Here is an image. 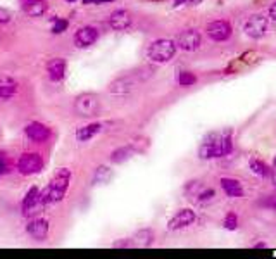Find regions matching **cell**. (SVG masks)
I'll list each match as a JSON object with an SVG mask.
<instances>
[{"mask_svg": "<svg viewBox=\"0 0 276 259\" xmlns=\"http://www.w3.org/2000/svg\"><path fill=\"white\" fill-rule=\"evenodd\" d=\"M221 189L224 190V194L228 195V197H244V187H242V183L238 182L235 178H221Z\"/></svg>", "mask_w": 276, "mask_h": 259, "instance_id": "obj_15", "label": "cell"}, {"mask_svg": "<svg viewBox=\"0 0 276 259\" xmlns=\"http://www.w3.org/2000/svg\"><path fill=\"white\" fill-rule=\"evenodd\" d=\"M99 109H100L99 97L94 94L79 95L76 102H74V111H76L79 116H83V118H91V116L97 114Z\"/></svg>", "mask_w": 276, "mask_h": 259, "instance_id": "obj_4", "label": "cell"}, {"mask_svg": "<svg viewBox=\"0 0 276 259\" xmlns=\"http://www.w3.org/2000/svg\"><path fill=\"white\" fill-rule=\"evenodd\" d=\"M273 164H274V168H276V157H274V161H273Z\"/></svg>", "mask_w": 276, "mask_h": 259, "instance_id": "obj_36", "label": "cell"}, {"mask_svg": "<svg viewBox=\"0 0 276 259\" xmlns=\"http://www.w3.org/2000/svg\"><path fill=\"white\" fill-rule=\"evenodd\" d=\"M267 14H269V18H271V19H274V21H276V2L269 7V12H267Z\"/></svg>", "mask_w": 276, "mask_h": 259, "instance_id": "obj_33", "label": "cell"}, {"mask_svg": "<svg viewBox=\"0 0 276 259\" xmlns=\"http://www.w3.org/2000/svg\"><path fill=\"white\" fill-rule=\"evenodd\" d=\"M233 142L229 132L226 133H212L209 139H206L200 145V157L202 159H212V157H224L232 152Z\"/></svg>", "mask_w": 276, "mask_h": 259, "instance_id": "obj_1", "label": "cell"}, {"mask_svg": "<svg viewBox=\"0 0 276 259\" xmlns=\"http://www.w3.org/2000/svg\"><path fill=\"white\" fill-rule=\"evenodd\" d=\"M41 166H43V159L36 152L23 154L18 161V169L21 175H35L41 169Z\"/></svg>", "mask_w": 276, "mask_h": 259, "instance_id": "obj_6", "label": "cell"}, {"mask_svg": "<svg viewBox=\"0 0 276 259\" xmlns=\"http://www.w3.org/2000/svg\"><path fill=\"white\" fill-rule=\"evenodd\" d=\"M149 2H166V0H149Z\"/></svg>", "mask_w": 276, "mask_h": 259, "instance_id": "obj_35", "label": "cell"}, {"mask_svg": "<svg viewBox=\"0 0 276 259\" xmlns=\"http://www.w3.org/2000/svg\"><path fill=\"white\" fill-rule=\"evenodd\" d=\"M69 23L68 19H56L54 21V26H52V33H56V35H59V33H64L68 30Z\"/></svg>", "mask_w": 276, "mask_h": 259, "instance_id": "obj_25", "label": "cell"}, {"mask_svg": "<svg viewBox=\"0 0 276 259\" xmlns=\"http://www.w3.org/2000/svg\"><path fill=\"white\" fill-rule=\"evenodd\" d=\"M133 149L131 147H121V149H116L114 152L111 154V161L112 162H123L126 161L129 156H131Z\"/></svg>", "mask_w": 276, "mask_h": 259, "instance_id": "obj_20", "label": "cell"}, {"mask_svg": "<svg viewBox=\"0 0 276 259\" xmlns=\"http://www.w3.org/2000/svg\"><path fill=\"white\" fill-rule=\"evenodd\" d=\"M100 130H102V124L100 123H90V124H86V126L78 128L76 139L79 142H88L90 139H94V137L97 135Z\"/></svg>", "mask_w": 276, "mask_h": 259, "instance_id": "obj_19", "label": "cell"}, {"mask_svg": "<svg viewBox=\"0 0 276 259\" xmlns=\"http://www.w3.org/2000/svg\"><path fill=\"white\" fill-rule=\"evenodd\" d=\"M109 2H114V0H83V4H109Z\"/></svg>", "mask_w": 276, "mask_h": 259, "instance_id": "obj_32", "label": "cell"}, {"mask_svg": "<svg viewBox=\"0 0 276 259\" xmlns=\"http://www.w3.org/2000/svg\"><path fill=\"white\" fill-rule=\"evenodd\" d=\"M18 92V83L11 76H0V99H11Z\"/></svg>", "mask_w": 276, "mask_h": 259, "instance_id": "obj_18", "label": "cell"}, {"mask_svg": "<svg viewBox=\"0 0 276 259\" xmlns=\"http://www.w3.org/2000/svg\"><path fill=\"white\" fill-rule=\"evenodd\" d=\"M176 41L168 40V38H159L156 41L149 45L147 56L152 62H157V64H164V62H169L176 54Z\"/></svg>", "mask_w": 276, "mask_h": 259, "instance_id": "obj_3", "label": "cell"}, {"mask_svg": "<svg viewBox=\"0 0 276 259\" xmlns=\"http://www.w3.org/2000/svg\"><path fill=\"white\" fill-rule=\"evenodd\" d=\"M244 31L250 38H262L267 31V18L262 14H254L245 21Z\"/></svg>", "mask_w": 276, "mask_h": 259, "instance_id": "obj_5", "label": "cell"}, {"mask_svg": "<svg viewBox=\"0 0 276 259\" xmlns=\"http://www.w3.org/2000/svg\"><path fill=\"white\" fill-rule=\"evenodd\" d=\"M249 164H250V169H252L256 175H259V177H269V168H267V166L262 161L250 159Z\"/></svg>", "mask_w": 276, "mask_h": 259, "instance_id": "obj_22", "label": "cell"}, {"mask_svg": "<svg viewBox=\"0 0 276 259\" xmlns=\"http://www.w3.org/2000/svg\"><path fill=\"white\" fill-rule=\"evenodd\" d=\"M99 38V31L97 28L94 26H81L74 35V44L78 45L79 49L90 47L91 44H95Z\"/></svg>", "mask_w": 276, "mask_h": 259, "instance_id": "obj_11", "label": "cell"}, {"mask_svg": "<svg viewBox=\"0 0 276 259\" xmlns=\"http://www.w3.org/2000/svg\"><path fill=\"white\" fill-rule=\"evenodd\" d=\"M26 232L33 240H45L49 235V221L43 218H33L28 223Z\"/></svg>", "mask_w": 276, "mask_h": 259, "instance_id": "obj_12", "label": "cell"}, {"mask_svg": "<svg viewBox=\"0 0 276 259\" xmlns=\"http://www.w3.org/2000/svg\"><path fill=\"white\" fill-rule=\"evenodd\" d=\"M264 206L266 207H271V209L276 211V195H274V197H269L267 200H264Z\"/></svg>", "mask_w": 276, "mask_h": 259, "instance_id": "obj_31", "label": "cell"}, {"mask_svg": "<svg viewBox=\"0 0 276 259\" xmlns=\"http://www.w3.org/2000/svg\"><path fill=\"white\" fill-rule=\"evenodd\" d=\"M49 9V4L45 2V0H30V2H26V6H24V12H26L28 16H31V18H40V16H43L45 12Z\"/></svg>", "mask_w": 276, "mask_h": 259, "instance_id": "obj_17", "label": "cell"}, {"mask_svg": "<svg viewBox=\"0 0 276 259\" xmlns=\"http://www.w3.org/2000/svg\"><path fill=\"white\" fill-rule=\"evenodd\" d=\"M69 182H71V171L68 168H61L56 175H54L52 182L49 183L47 189L41 192L45 202L47 204L59 202V200L64 199L66 192H68V187H69Z\"/></svg>", "mask_w": 276, "mask_h": 259, "instance_id": "obj_2", "label": "cell"}, {"mask_svg": "<svg viewBox=\"0 0 276 259\" xmlns=\"http://www.w3.org/2000/svg\"><path fill=\"white\" fill-rule=\"evenodd\" d=\"M47 73L52 81H61L66 74V61L61 57H56L47 64Z\"/></svg>", "mask_w": 276, "mask_h": 259, "instance_id": "obj_16", "label": "cell"}, {"mask_svg": "<svg viewBox=\"0 0 276 259\" xmlns=\"http://www.w3.org/2000/svg\"><path fill=\"white\" fill-rule=\"evenodd\" d=\"M136 81L133 76H123V78H118L109 85V92L111 94H116V95H126L129 94L133 89H135Z\"/></svg>", "mask_w": 276, "mask_h": 259, "instance_id": "obj_14", "label": "cell"}, {"mask_svg": "<svg viewBox=\"0 0 276 259\" xmlns=\"http://www.w3.org/2000/svg\"><path fill=\"white\" fill-rule=\"evenodd\" d=\"M232 24L228 21H214L207 26V35L216 41H224L232 36Z\"/></svg>", "mask_w": 276, "mask_h": 259, "instance_id": "obj_9", "label": "cell"}, {"mask_svg": "<svg viewBox=\"0 0 276 259\" xmlns=\"http://www.w3.org/2000/svg\"><path fill=\"white\" fill-rule=\"evenodd\" d=\"M224 228L226 230H237L238 227V216L235 212H228L226 216H224V221H223Z\"/></svg>", "mask_w": 276, "mask_h": 259, "instance_id": "obj_24", "label": "cell"}, {"mask_svg": "<svg viewBox=\"0 0 276 259\" xmlns=\"http://www.w3.org/2000/svg\"><path fill=\"white\" fill-rule=\"evenodd\" d=\"M66 2H76V0H66Z\"/></svg>", "mask_w": 276, "mask_h": 259, "instance_id": "obj_37", "label": "cell"}, {"mask_svg": "<svg viewBox=\"0 0 276 259\" xmlns=\"http://www.w3.org/2000/svg\"><path fill=\"white\" fill-rule=\"evenodd\" d=\"M178 83L179 87H192L197 83V76H195L192 71H181V73L178 74Z\"/></svg>", "mask_w": 276, "mask_h": 259, "instance_id": "obj_21", "label": "cell"}, {"mask_svg": "<svg viewBox=\"0 0 276 259\" xmlns=\"http://www.w3.org/2000/svg\"><path fill=\"white\" fill-rule=\"evenodd\" d=\"M195 220H197V214H195L192 209H179L176 214L168 221V228L176 232V230H181V228H187V227H190V225H194Z\"/></svg>", "mask_w": 276, "mask_h": 259, "instance_id": "obj_8", "label": "cell"}, {"mask_svg": "<svg viewBox=\"0 0 276 259\" xmlns=\"http://www.w3.org/2000/svg\"><path fill=\"white\" fill-rule=\"evenodd\" d=\"M9 169H11V161H9V157H7L4 152H0V177H2V175H6Z\"/></svg>", "mask_w": 276, "mask_h": 259, "instance_id": "obj_27", "label": "cell"}, {"mask_svg": "<svg viewBox=\"0 0 276 259\" xmlns=\"http://www.w3.org/2000/svg\"><path fill=\"white\" fill-rule=\"evenodd\" d=\"M135 239L138 244H142V245H150L152 244V239H154V235H152V232L150 230H140V232L135 235Z\"/></svg>", "mask_w": 276, "mask_h": 259, "instance_id": "obj_23", "label": "cell"}, {"mask_svg": "<svg viewBox=\"0 0 276 259\" xmlns=\"http://www.w3.org/2000/svg\"><path fill=\"white\" fill-rule=\"evenodd\" d=\"M11 21V12L0 7V24H7Z\"/></svg>", "mask_w": 276, "mask_h": 259, "instance_id": "obj_29", "label": "cell"}, {"mask_svg": "<svg viewBox=\"0 0 276 259\" xmlns=\"http://www.w3.org/2000/svg\"><path fill=\"white\" fill-rule=\"evenodd\" d=\"M199 0H174V6L181 7V6H192V4H197Z\"/></svg>", "mask_w": 276, "mask_h": 259, "instance_id": "obj_30", "label": "cell"}, {"mask_svg": "<svg viewBox=\"0 0 276 259\" xmlns=\"http://www.w3.org/2000/svg\"><path fill=\"white\" fill-rule=\"evenodd\" d=\"M214 197H216V192L212 189H204L202 192H199L197 194L199 202H209V200H212Z\"/></svg>", "mask_w": 276, "mask_h": 259, "instance_id": "obj_26", "label": "cell"}, {"mask_svg": "<svg viewBox=\"0 0 276 259\" xmlns=\"http://www.w3.org/2000/svg\"><path fill=\"white\" fill-rule=\"evenodd\" d=\"M24 133L28 135V139L36 142V144H43V142L50 139V128L45 126L43 123H38V121H33V123L26 124Z\"/></svg>", "mask_w": 276, "mask_h": 259, "instance_id": "obj_10", "label": "cell"}, {"mask_svg": "<svg viewBox=\"0 0 276 259\" xmlns=\"http://www.w3.org/2000/svg\"><path fill=\"white\" fill-rule=\"evenodd\" d=\"M131 14L124 9H119V11H114L109 18V24H111L112 30L116 31H123L126 28L131 26Z\"/></svg>", "mask_w": 276, "mask_h": 259, "instance_id": "obj_13", "label": "cell"}, {"mask_svg": "<svg viewBox=\"0 0 276 259\" xmlns=\"http://www.w3.org/2000/svg\"><path fill=\"white\" fill-rule=\"evenodd\" d=\"M202 44V36L197 30H185L183 33H179L176 45L181 50H187V52H194L197 50Z\"/></svg>", "mask_w": 276, "mask_h": 259, "instance_id": "obj_7", "label": "cell"}, {"mask_svg": "<svg viewBox=\"0 0 276 259\" xmlns=\"http://www.w3.org/2000/svg\"><path fill=\"white\" fill-rule=\"evenodd\" d=\"M129 245H131V242H129V240H123V242H116L114 247H129Z\"/></svg>", "mask_w": 276, "mask_h": 259, "instance_id": "obj_34", "label": "cell"}, {"mask_svg": "<svg viewBox=\"0 0 276 259\" xmlns=\"http://www.w3.org/2000/svg\"><path fill=\"white\" fill-rule=\"evenodd\" d=\"M109 177H111L109 169L106 168V166H100V168L97 169V175H95V180H97V182H106Z\"/></svg>", "mask_w": 276, "mask_h": 259, "instance_id": "obj_28", "label": "cell"}]
</instances>
